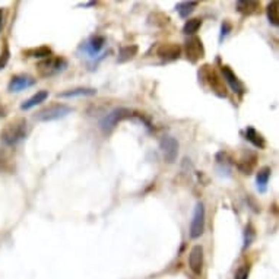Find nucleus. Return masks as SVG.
Instances as JSON below:
<instances>
[{"label":"nucleus","mask_w":279,"mask_h":279,"mask_svg":"<svg viewBox=\"0 0 279 279\" xmlns=\"http://www.w3.org/2000/svg\"><path fill=\"white\" fill-rule=\"evenodd\" d=\"M30 133V126L25 119H16L5 126L0 132V141L6 146H15L21 144L22 141Z\"/></svg>","instance_id":"1"},{"label":"nucleus","mask_w":279,"mask_h":279,"mask_svg":"<svg viewBox=\"0 0 279 279\" xmlns=\"http://www.w3.org/2000/svg\"><path fill=\"white\" fill-rule=\"evenodd\" d=\"M199 78H202L205 82L211 86V89L214 91V92L217 94L218 97H222V98H225L228 95L227 92V86H225V82H224V79L218 75L209 64L206 66H203L202 69H200V72H199Z\"/></svg>","instance_id":"2"},{"label":"nucleus","mask_w":279,"mask_h":279,"mask_svg":"<svg viewBox=\"0 0 279 279\" xmlns=\"http://www.w3.org/2000/svg\"><path fill=\"white\" fill-rule=\"evenodd\" d=\"M73 111V108H71L69 105L66 104H52L45 108L40 110L38 113L34 115V119L37 122H42V123H47V122H54V120H59L66 117L67 114H71Z\"/></svg>","instance_id":"3"},{"label":"nucleus","mask_w":279,"mask_h":279,"mask_svg":"<svg viewBox=\"0 0 279 279\" xmlns=\"http://www.w3.org/2000/svg\"><path fill=\"white\" fill-rule=\"evenodd\" d=\"M67 67V60L63 57H47L37 64V72L41 78H52Z\"/></svg>","instance_id":"4"},{"label":"nucleus","mask_w":279,"mask_h":279,"mask_svg":"<svg viewBox=\"0 0 279 279\" xmlns=\"http://www.w3.org/2000/svg\"><path fill=\"white\" fill-rule=\"evenodd\" d=\"M133 115H134L133 111H132V110H129V108H123V107L115 108V110H113L111 113L107 114L104 119H101V122H100V127H101V130L105 132V133H110V132H111L114 127L120 123V122L127 120V119H132Z\"/></svg>","instance_id":"5"},{"label":"nucleus","mask_w":279,"mask_h":279,"mask_svg":"<svg viewBox=\"0 0 279 279\" xmlns=\"http://www.w3.org/2000/svg\"><path fill=\"white\" fill-rule=\"evenodd\" d=\"M205 218H206V212H205V205L202 202H197L195 206V212H193V219L190 224V238L196 240L200 238L205 232Z\"/></svg>","instance_id":"6"},{"label":"nucleus","mask_w":279,"mask_h":279,"mask_svg":"<svg viewBox=\"0 0 279 279\" xmlns=\"http://www.w3.org/2000/svg\"><path fill=\"white\" fill-rule=\"evenodd\" d=\"M184 52H186L187 60L190 63H197L200 59L205 57V47L199 37H189L184 42Z\"/></svg>","instance_id":"7"},{"label":"nucleus","mask_w":279,"mask_h":279,"mask_svg":"<svg viewBox=\"0 0 279 279\" xmlns=\"http://www.w3.org/2000/svg\"><path fill=\"white\" fill-rule=\"evenodd\" d=\"M159 148H161V152L162 156L168 164H174L177 161V156H178V142H177L176 137L173 136H164L161 137L159 141Z\"/></svg>","instance_id":"8"},{"label":"nucleus","mask_w":279,"mask_h":279,"mask_svg":"<svg viewBox=\"0 0 279 279\" xmlns=\"http://www.w3.org/2000/svg\"><path fill=\"white\" fill-rule=\"evenodd\" d=\"M181 54V47L174 42H166V44H159L156 49V56L162 60V62H174L180 59Z\"/></svg>","instance_id":"9"},{"label":"nucleus","mask_w":279,"mask_h":279,"mask_svg":"<svg viewBox=\"0 0 279 279\" xmlns=\"http://www.w3.org/2000/svg\"><path fill=\"white\" fill-rule=\"evenodd\" d=\"M189 268L195 273V275H200L203 270V247L202 246H193L190 253H189Z\"/></svg>","instance_id":"10"},{"label":"nucleus","mask_w":279,"mask_h":279,"mask_svg":"<svg viewBox=\"0 0 279 279\" xmlns=\"http://www.w3.org/2000/svg\"><path fill=\"white\" fill-rule=\"evenodd\" d=\"M35 82L37 81L30 75H15L9 81L8 89H9V92H21L27 88H31L32 85H35Z\"/></svg>","instance_id":"11"},{"label":"nucleus","mask_w":279,"mask_h":279,"mask_svg":"<svg viewBox=\"0 0 279 279\" xmlns=\"http://www.w3.org/2000/svg\"><path fill=\"white\" fill-rule=\"evenodd\" d=\"M221 73H222L224 82H227L228 86H229L234 92L236 94L244 92V85H243V82L238 79L237 75L231 71V67H229V66L222 64V66H221Z\"/></svg>","instance_id":"12"},{"label":"nucleus","mask_w":279,"mask_h":279,"mask_svg":"<svg viewBox=\"0 0 279 279\" xmlns=\"http://www.w3.org/2000/svg\"><path fill=\"white\" fill-rule=\"evenodd\" d=\"M256 161H258V158H256L254 154H247V155H244L240 161H238L237 168L243 173V174L250 176L251 171H253V168L256 167Z\"/></svg>","instance_id":"13"},{"label":"nucleus","mask_w":279,"mask_h":279,"mask_svg":"<svg viewBox=\"0 0 279 279\" xmlns=\"http://www.w3.org/2000/svg\"><path fill=\"white\" fill-rule=\"evenodd\" d=\"M246 139H247L251 145L256 146V148H259V149H263V148L266 146V141H265V137L259 133L254 127H251V126H248L247 129H246Z\"/></svg>","instance_id":"14"},{"label":"nucleus","mask_w":279,"mask_h":279,"mask_svg":"<svg viewBox=\"0 0 279 279\" xmlns=\"http://www.w3.org/2000/svg\"><path fill=\"white\" fill-rule=\"evenodd\" d=\"M270 174H272L270 167H262V168L258 171V176H256V184H258V189L260 193H265V192H266Z\"/></svg>","instance_id":"15"},{"label":"nucleus","mask_w":279,"mask_h":279,"mask_svg":"<svg viewBox=\"0 0 279 279\" xmlns=\"http://www.w3.org/2000/svg\"><path fill=\"white\" fill-rule=\"evenodd\" d=\"M97 95V89L94 88H75V89H69L62 94H57L59 98H75V97H94Z\"/></svg>","instance_id":"16"},{"label":"nucleus","mask_w":279,"mask_h":279,"mask_svg":"<svg viewBox=\"0 0 279 279\" xmlns=\"http://www.w3.org/2000/svg\"><path fill=\"white\" fill-rule=\"evenodd\" d=\"M49 98V91H38L37 94H34L31 98H28L27 101H24L21 104V110H31L35 105L44 103L45 100Z\"/></svg>","instance_id":"17"},{"label":"nucleus","mask_w":279,"mask_h":279,"mask_svg":"<svg viewBox=\"0 0 279 279\" xmlns=\"http://www.w3.org/2000/svg\"><path fill=\"white\" fill-rule=\"evenodd\" d=\"M260 8V3L259 2H254V0H240L237 2V11L241 13V15H253L256 13Z\"/></svg>","instance_id":"18"},{"label":"nucleus","mask_w":279,"mask_h":279,"mask_svg":"<svg viewBox=\"0 0 279 279\" xmlns=\"http://www.w3.org/2000/svg\"><path fill=\"white\" fill-rule=\"evenodd\" d=\"M137 52H139V47L136 44H130V45H124L120 49V53H119V59L117 62L119 63H126L129 60L134 59L137 56Z\"/></svg>","instance_id":"19"},{"label":"nucleus","mask_w":279,"mask_h":279,"mask_svg":"<svg viewBox=\"0 0 279 279\" xmlns=\"http://www.w3.org/2000/svg\"><path fill=\"white\" fill-rule=\"evenodd\" d=\"M266 16L273 27H279V3L270 2L266 6Z\"/></svg>","instance_id":"20"},{"label":"nucleus","mask_w":279,"mask_h":279,"mask_svg":"<svg viewBox=\"0 0 279 279\" xmlns=\"http://www.w3.org/2000/svg\"><path fill=\"white\" fill-rule=\"evenodd\" d=\"M105 44V38L103 35H94L89 38V41L86 42V47H88V52L91 54H97V53L101 52V49Z\"/></svg>","instance_id":"21"},{"label":"nucleus","mask_w":279,"mask_h":279,"mask_svg":"<svg viewBox=\"0 0 279 279\" xmlns=\"http://www.w3.org/2000/svg\"><path fill=\"white\" fill-rule=\"evenodd\" d=\"M217 166L221 174H224V171H225V174L229 176V171H231V159L228 158L227 154H224V152L217 154Z\"/></svg>","instance_id":"22"},{"label":"nucleus","mask_w":279,"mask_h":279,"mask_svg":"<svg viewBox=\"0 0 279 279\" xmlns=\"http://www.w3.org/2000/svg\"><path fill=\"white\" fill-rule=\"evenodd\" d=\"M200 27H202V19H199V18L189 19V21L184 24V27H183V34H184V35H189V37H193V35L199 31Z\"/></svg>","instance_id":"23"},{"label":"nucleus","mask_w":279,"mask_h":279,"mask_svg":"<svg viewBox=\"0 0 279 279\" xmlns=\"http://www.w3.org/2000/svg\"><path fill=\"white\" fill-rule=\"evenodd\" d=\"M197 8V2H181L177 5V12L181 18H187Z\"/></svg>","instance_id":"24"},{"label":"nucleus","mask_w":279,"mask_h":279,"mask_svg":"<svg viewBox=\"0 0 279 279\" xmlns=\"http://www.w3.org/2000/svg\"><path fill=\"white\" fill-rule=\"evenodd\" d=\"M30 57H38V59H47V57H50L52 56V49L50 47H47V45H42V47H38V49H35V50H32L30 52Z\"/></svg>","instance_id":"25"},{"label":"nucleus","mask_w":279,"mask_h":279,"mask_svg":"<svg viewBox=\"0 0 279 279\" xmlns=\"http://www.w3.org/2000/svg\"><path fill=\"white\" fill-rule=\"evenodd\" d=\"M254 236H256L254 228L248 224L247 227H246V229H244V248H247L248 246L251 244V241L254 240Z\"/></svg>","instance_id":"26"},{"label":"nucleus","mask_w":279,"mask_h":279,"mask_svg":"<svg viewBox=\"0 0 279 279\" xmlns=\"http://www.w3.org/2000/svg\"><path fill=\"white\" fill-rule=\"evenodd\" d=\"M9 56H11L9 49H8V47H5L3 53L0 54V71H3V69L6 67V64H8V62H9Z\"/></svg>","instance_id":"27"},{"label":"nucleus","mask_w":279,"mask_h":279,"mask_svg":"<svg viewBox=\"0 0 279 279\" xmlns=\"http://www.w3.org/2000/svg\"><path fill=\"white\" fill-rule=\"evenodd\" d=\"M248 278V268L247 266H241L237 269L234 279H247Z\"/></svg>","instance_id":"28"},{"label":"nucleus","mask_w":279,"mask_h":279,"mask_svg":"<svg viewBox=\"0 0 279 279\" xmlns=\"http://www.w3.org/2000/svg\"><path fill=\"white\" fill-rule=\"evenodd\" d=\"M231 31V25L228 24V22H224L222 25H221V35H219V41H222L225 37H227L228 34Z\"/></svg>","instance_id":"29"},{"label":"nucleus","mask_w":279,"mask_h":279,"mask_svg":"<svg viewBox=\"0 0 279 279\" xmlns=\"http://www.w3.org/2000/svg\"><path fill=\"white\" fill-rule=\"evenodd\" d=\"M3 19H5V12H3V9H0V31L3 28Z\"/></svg>","instance_id":"30"},{"label":"nucleus","mask_w":279,"mask_h":279,"mask_svg":"<svg viewBox=\"0 0 279 279\" xmlns=\"http://www.w3.org/2000/svg\"><path fill=\"white\" fill-rule=\"evenodd\" d=\"M3 162H5V156H3V154L0 152V168H2V166H3Z\"/></svg>","instance_id":"31"}]
</instances>
